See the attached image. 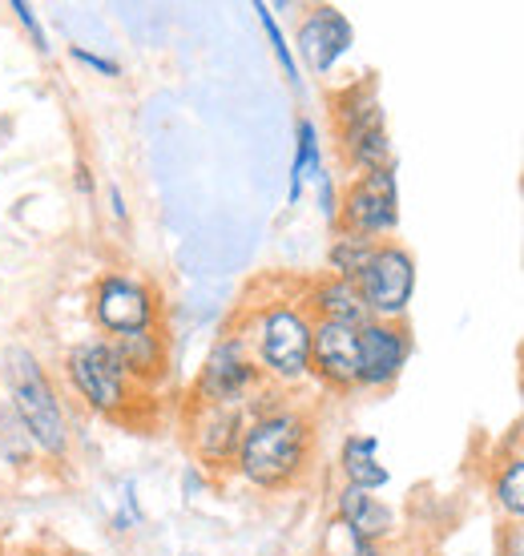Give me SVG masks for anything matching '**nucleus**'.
Wrapping results in <instances>:
<instances>
[{
  "label": "nucleus",
  "instance_id": "2eb2a0df",
  "mask_svg": "<svg viewBox=\"0 0 524 556\" xmlns=\"http://www.w3.org/2000/svg\"><path fill=\"white\" fill-rule=\"evenodd\" d=\"M299 299H303L307 315L315 323H344V327H363L372 319L367 306L359 299V287L347 278L335 275H315L299 282Z\"/></svg>",
  "mask_w": 524,
  "mask_h": 556
},
{
  "label": "nucleus",
  "instance_id": "2f4dec72",
  "mask_svg": "<svg viewBox=\"0 0 524 556\" xmlns=\"http://www.w3.org/2000/svg\"><path fill=\"white\" fill-rule=\"evenodd\" d=\"M372 556H396L391 548H372Z\"/></svg>",
  "mask_w": 524,
  "mask_h": 556
},
{
  "label": "nucleus",
  "instance_id": "9b49d317",
  "mask_svg": "<svg viewBox=\"0 0 524 556\" xmlns=\"http://www.w3.org/2000/svg\"><path fill=\"white\" fill-rule=\"evenodd\" d=\"M415 339L408 323L367 319L359 327V391L384 395L403 379L412 363Z\"/></svg>",
  "mask_w": 524,
  "mask_h": 556
},
{
  "label": "nucleus",
  "instance_id": "7c9ffc66",
  "mask_svg": "<svg viewBox=\"0 0 524 556\" xmlns=\"http://www.w3.org/2000/svg\"><path fill=\"white\" fill-rule=\"evenodd\" d=\"M412 556H444V553H436V548H420V553H412Z\"/></svg>",
  "mask_w": 524,
  "mask_h": 556
},
{
  "label": "nucleus",
  "instance_id": "6ab92c4d",
  "mask_svg": "<svg viewBox=\"0 0 524 556\" xmlns=\"http://www.w3.org/2000/svg\"><path fill=\"white\" fill-rule=\"evenodd\" d=\"M327 169L323 162V141H319V126L311 117H299L295 122V157H290V186H287V202L299 206L307 194V186Z\"/></svg>",
  "mask_w": 524,
  "mask_h": 556
},
{
  "label": "nucleus",
  "instance_id": "1a4fd4ad",
  "mask_svg": "<svg viewBox=\"0 0 524 556\" xmlns=\"http://www.w3.org/2000/svg\"><path fill=\"white\" fill-rule=\"evenodd\" d=\"M415 254L403 242H379L372 254V263L363 266V275L355 278L359 299L367 306L372 319L384 323H408V311L415 303Z\"/></svg>",
  "mask_w": 524,
  "mask_h": 556
},
{
  "label": "nucleus",
  "instance_id": "f257e3e1",
  "mask_svg": "<svg viewBox=\"0 0 524 556\" xmlns=\"http://www.w3.org/2000/svg\"><path fill=\"white\" fill-rule=\"evenodd\" d=\"M315 447L319 424L311 416V407L287 400L275 412L247 419L230 472L254 492L283 496V492H295V488L307 484V476L315 468Z\"/></svg>",
  "mask_w": 524,
  "mask_h": 556
},
{
  "label": "nucleus",
  "instance_id": "cd10ccee",
  "mask_svg": "<svg viewBox=\"0 0 524 556\" xmlns=\"http://www.w3.org/2000/svg\"><path fill=\"white\" fill-rule=\"evenodd\" d=\"M105 206H110L113 214V223H129V206H125V194H122V186L113 181V186H105Z\"/></svg>",
  "mask_w": 524,
  "mask_h": 556
},
{
  "label": "nucleus",
  "instance_id": "a878e982",
  "mask_svg": "<svg viewBox=\"0 0 524 556\" xmlns=\"http://www.w3.org/2000/svg\"><path fill=\"white\" fill-rule=\"evenodd\" d=\"M70 56L77 65H85V70L101 73V77H122V65H117L113 56H101V53H93V49H85V45H70Z\"/></svg>",
  "mask_w": 524,
  "mask_h": 556
},
{
  "label": "nucleus",
  "instance_id": "aec40b11",
  "mask_svg": "<svg viewBox=\"0 0 524 556\" xmlns=\"http://www.w3.org/2000/svg\"><path fill=\"white\" fill-rule=\"evenodd\" d=\"M45 464L37 440L28 435V428L16 419V412L0 400V468L9 476H28Z\"/></svg>",
  "mask_w": 524,
  "mask_h": 556
},
{
  "label": "nucleus",
  "instance_id": "c85d7f7f",
  "mask_svg": "<svg viewBox=\"0 0 524 556\" xmlns=\"http://www.w3.org/2000/svg\"><path fill=\"white\" fill-rule=\"evenodd\" d=\"M73 186H77V194H85V198H93V190H97V181H93V169L85 166V162H77V169H73Z\"/></svg>",
  "mask_w": 524,
  "mask_h": 556
},
{
  "label": "nucleus",
  "instance_id": "4be33fe9",
  "mask_svg": "<svg viewBox=\"0 0 524 556\" xmlns=\"http://www.w3.org/2000/svg\"><path fill=\"white\" fill-rule=\"evenodd\" d=\"M315 556H372V544L363 541L355 529H347L339 516H327V525L319 532Z\"/></svg>",
  "mask_w": 524,
  "mask_h": 556
},
{
  "label": "nucleus",
  "instance_id": "9d476101",
  "mask_svg": "<svg viewBox=\"0 0 524 556\" xmlns=\"http://www.w3.org/2000/svg\"><path fill=\"white\" fill-rule=\"evenodd\" d=\"M247 431V407H214V404H190L182 407V435L190 447L194 464L207 476L230 472Z\"/></svg>",
  "mask_w": 524,
  "mask_h": 556
},
{
  "label": "nucleus",
  "instance_id": "f3484780",
  "mask_svg": "<svg viewBox=\"0 0 524 556\" xmlns=\"http://www.w3.org/2000/svg\"><path fill=\"white\" fill-rule=\"evenodd\" d=\"M335 472H339V484L363 488V492H384L391 484V472L379 456V440L367 431H347L335 456Z\"/></svg>",
  "mask_w": 524,
  "mask_h": 556
},
{
  "label": "nucleus",
  "instance_id": "423d86ee",
  "mask_svg": "<svg viewBox=\"0 0 524 556\" xmlns=\"http://www.w3.org/2000/svg\"><path fill=\"white\" fill-rule=\"evenodd\" d=\"M162 294L153 282L129 270H101L89 287V319L105 339H122L134 331L162 327Z\"/></svg>",
  "mask_w": 524,
  "mask_h": 556
},
{
  "label": "nucleus",
  "instance_id": "0eeeda50",
  "mask_svg": "<svg viewBox=\"0 0 524 556\" xmlns=\"http://www.w3.org/2000/svg\"><path fill=\"white\" fill-rule=\"evenodd\" d=\"M259 363L250 355L247 339L226 327V331L210 343L207 359L198 367V376L190 379V404H214V407H247L254 400V391L262 388Z\"/></svg>",
  "mask_w": 524,
  "mask_h": 556
},
{
  "label": "nucleus",
  "instance_id": "5701e85b",
  "mask_svg": "<svg viewBox=\"0 0 524 556\" xmlns=\"http://www.w3.org/2000/svg\"><path fill=\"white\" fill-rule=\"evenodd\" d=\"M254 13H259V25H262V33H266V41H271V49H275V61L283 65V73H287V81H290V85H303V73H299L295 49L287 45V33L278 28L275 9H271V4H254Z\"/></svg>",
  "mask_w": 524,
  "mask_h": 556
},
{
  "label": "nucleus",
  "instance_id": "b1692460",
  "mask_svg": "<svg viewBox=\"0 0 524 556\" xmlns=\"http://www.w3.org/2000/svg\"><path fill=\"white\" fill-rule=\"evenodd\" d=\"M311 190H315V202H319V210H323L327 226L335 230V223H339V181H335L332 169H323V174L311 181Z\"/></svg>",
  "mask_w": 524,
  "mask_h": 556
},
{
  "label": "nucleus",
  "instance_id": "ddd939ff",
  "mask_svg": "<svg viewBox=\"0 0 524 556\" xmlns=\"http://www.w3.org/2000/svg\"><path fill=\"white\" fill-rule=\"evenodd\" d=\"M311 383L332 395L359 391V327L315 323L311 334Z\"/></svg>",
  "mask_w": 524,
  "mask_h": 556
},
{
  "label": "nucleus",
  "instance_id": "f704fd0d",
  "mask_svg": "<svg viewBox=\"0 0 524 556\" xmlns=\"http://www.w3.org/2000/svg\"><path fill=\"white\" fill-rule=\"evenodd\" d=\"M521 444H524V440H521Z\"/></svg>",
  "mask_w": 524,
  "mask_h": 556
},
{
  "label": "nucleus",
  "instance_id": "7ed1b4c3",
  "mask_svg": "<svg viewBox=\"0 0 524 556\" xmlns=\"http://www.w3.org/2000/svg\"><path fill=\"white\" fill-rule=\"evenodd\" d=\"M0 400L13 407L16 419L37 440L45 464H70L73 452V424L70 404L49 376V367L28 343H4L0 348Z\"/></svg>",
  "mask_w": 524,
  "mask_h": 556
},
{
  "label": "nucleus",
  "instance_id": "a211bd4d",
  "mask_svg": "<svg viewBox=\"0 0 524 556\" xmlns=\"http://www.w3.org/2000/svg\"><path fill=\"white\" fill-rule=\"evenodd\" d=\"M488 496L500 513V525H521L524 520V444L500 447L488 459Z\"/></svg>",
  "mask_w": 524,
  "mask_h": 556
},
{
  "label": "nucleus",
  "instance_id": "dca6fc26",
  "mask_svg": "<svg viewBox=\"0 0 524 556\" xmlns=\"http://www.w3.org/2000/svg\"><path fill=\"white\" fill-rule=\"evenodd\" d=\"M113 348H117V355H122L129 379H134L146 395H153V391L170 379V334H166V327L122 334V339H113Z\"/></svg>",
  "mask_w": 524,
  "mask_h": 556
},
{
  "label": "nucleus",
  "instance_id": "c756f323",
  "mask_svg": "<svg viewBox=\"0 0 524 556\" xmlns=\"http://www.w3.org/2000/svg\"><path fill=\"white\" fill-rule=\"evenodd\" d=\"M16 556H53V553H49V548H21Z\"/></svg>",
  "mask_w": 524,
  "mask_h": 556
},
{
  "label": "nucleus",
  "instance_id": "39448f33",
  "mask_svg": "<svg viewBox=\"0 0 524 556\" xmlns=\"http://www.w3.org/2000/svg\"><path fill=\"white\" fill-rule=\"evenodd\" d=\"M327 105H332V134L339 146V162L351 169V178L396 166L387 113L372 77H359V81L335 89Z\"/></svg>",
  "mask_w": 524,
  "mask_h": 556
},
{
  "label": "nucleus",
  "instance_id": "f03ea898",
  "mask_svg": "<svg viewBox=\"0 0 524 556\" xmlns=\"http://www.w3.org/2000/svg\"><path fill=\"white\" fill-rule=\"evenodd\" d=\"M230 327L247 339L250 355H254L262 379L271 388L295 391L311 383V334H315V319L307 315L299 291L271 294L262 303H247Z\"/></svg>",
  "mask_w": 524,
  "mask_h": 556
},
{
  "label": "nucleus",
  "instance_id": "f8f14e48",
  "mask_svg": "<svg viewBox=\"0 0 524 556\" xmlns=\"http://www.w3.org/2000/svg\"><path fill=\"white\" fill-rule=\"evenodd\" d=\"M290 49H295V61L311 77H332L339 70V61L355 49V28L335 4H311L303 21H299V28H295Z\"/></svg>",
  "mask_w": 524,
  "mask_h": 556
},
{
  "label": "nucleus",
  "instance_id": "473e14b6",
  "mask_svg": "<svg viewBox=\"0 0 524 556\" xmlns=\"http://www.w3.org/2000/svg\"><path fill=\"white\" fill-rule=\"evenodd\" d=\"M0 556H4V541H0Z\"/></svg>",
  "mask_w": 524,
  "mask_h": 556
},
{
  "label": "nucleus",
  "instance_id": "4468645a",
  "mask_svg": "<svg viewBox=\"0 0 524 556\" xmlns=\"http://www.w3.org/2000/svg\"><path fill=\"white\" fill-rule=\"evenodd\" d=\"M332 516H339L347 529H355L372 548H391L396 532H400V516L379 492H363L351 484H335Z\"/></svg>",
  "mask_w": 524,
  "mask_h": 556
},
{
  "label": "nucleus",
  "instance_id": "72a5a7b5",
  "mask_svg": "<svg viewBox=\"0 0 524 556\" xmlns=\"http://www.w3.org/2000/svg\"><path fill=\"white\" fill-rule=\"evenodd\" d=\"M521 367H524V348H521Z\"/></svg>",
  "mask_w": 524,
  "mask_h": 556
},
{
  "label": "nucleus",
  "instance_id": "412c9836",
  "mask_svg": "<svg viewBox=\"0 0 524 556\" xmlns=\"http://www.w3.org/2000/svg\"><path fill=\"white\" fill-rule=\"evenodd\" d=\"M375 247H379V242H367V238L347 235V230H332V242H327V254H323V275L355 282V278L363 275V266L372 263Z\"/></svg>",
  "mask_w": 524,
  "mask_h": 556
},
{
  "label": "nucleus",
  "instance_id": "bb28decb",
  "mask_svg": "<svg viewBox=\"0 0 524 556\" xmlns=\"http://www.w3.org/2000/svg\"><path fill=\"white\" fill-rule=\"evenodd\" d=\"M497 556H524V520L521 525H500Z\"/></svg>",
  "mask_w": 524,
  "mask_h": 556
},
{
  "label": "nucleus",
  "instance_id": "20e7f679",
  "mask_svg": "<svg viewBox=\"0 0 524 556\" xmlns=\"http://www.w3.org/2000/svg\"><path fill=\"white\" fill-rule=\"evenodd\" d=\"M61 379H65L73 400L101 419H129L134 407L146 400V391L129 379L113 339H105V334L73 343L61 355Z\"/></svg>",
  "mask_w": 524,
  "mask_h": 556
},
{
  "label": "nucleus",
  "instance_id": "393cba45",
  "mask_svg": "<svg viewBox=\"0 0 524 556\" xmlns=\"http://www.w3.org/2000/svg\"><path fill=\"white\" fill-rule=\"evenodd\" d=\"M9 13L21 21V28L33 37V45H37L41 53H49V37H45V25H41V16H37V9H33L28 0H13V4H9Z\"/></svg>",
  "mask_w": 524,
  "mask_h": 556
},
{
  "label": "nucleus",
  "instance_id": "6e6552de",
  "mask_svg": "<svg viewBox=\"0 0 524 556\" xmlns=\"http://www.w3.org/2000/svg\"><path fill=\"white\" fill-rule=\"evenodd\" d=\"M335 230L359 235L367 242H391L400 230V174L396 166L359 174L339 190V223Z\"/></svg>",
  "mask_w": 524,
  "mask_h": 556
}]
</instances>
